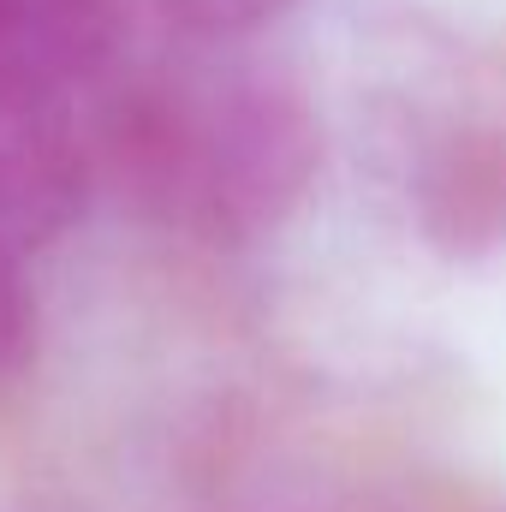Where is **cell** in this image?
Returning <instances> with one entry per match:
<instances>
[{
    "label": "cell",
    "instance_id": "7a4b0ae2",
    "mask_svg": "<svg viewBox=\"0 0 506 512\" xmlns=\"http://www.w3.org/2000/svg\"><path fill=\"white\" fill-rule=\"evenodd\" d=\"M126 0H0V108L66 114L126 54Z\"/></svg>",
    "mask_w": 506,
    "mask_h": 512
},
{
    "label": "cell",
    "instance_id": "8992f818",
    "mask_svg": "<svg viewBox=\"0 0 506 512\" xmlns=\"http://www.w3.org/2000/svg\"><path fill=\"white\" fill-rule=\"evenodd\" d=\"M36 346V292L18 256H0V376H12Z\"/></svg>",
    "mask_w": 506,
    "mask_h": 512
},
{
    "label": "cell",
    "instance_id": "3957f363",
    "mask_svg": "<svg viewBox=\"0 0 506 512\" xmlns=\"http://www.w3.org/2000/svg\"><path fill=\"white\" fill-rule=\"evenodd\" d=\"M96 197V161L84 120L66 114H12L0 108V256L54 245L84 203Z\"/></svg>",
    "mask_w": 506,
    "mask_h": 512
},
{
    "label": "cell",
    "instance_id": "6da1fadb",
    "mask_svg": "<svg viewBox=\"0 0 506 512\" xmlns=\"http://www.w3.org/2000/svg\"><path fill=\"white\" fill-rule=\"evenodd\" d=\"M96 185L191 245L268 239L322 173V120L310 96L245 48L179 42L149 66H114L90 96Z\"/></svg>",
    "mask_w": 506,
    "mask_h": 512
},
{
    "label": "cell",
    "instance_id": "5b68a950",
    "mask_svg": "<svg viewBox=\"0 0 506 512\" xmlns=\"http://www.w3.org/2000/svg\"><path fill=\"white\" fill-rule=\"evenodd\" d=\"M131 6V0H126ZM149 6L179 42H203V48H245L256 30H268L274 18H286L298 0H137Z\"/></svg>",
    "mask_w": 506,
    "mask_h": 512
},
{
    "label": "cell",
    "instance_id": "277c9868",
    "mask_svg": "<svg viewBox=\"0 0 506 512\" xmlns=\"http://www.w3.org/2000/svg\"><path fill=\"white\" fill-rule=\"evenodd\" d=\"M423 233L447 256H483L506 245V131H441L417 167Z\"/></svg>",
    "mask_w": 506,
    "mask_h": 512
}]
</instances>
